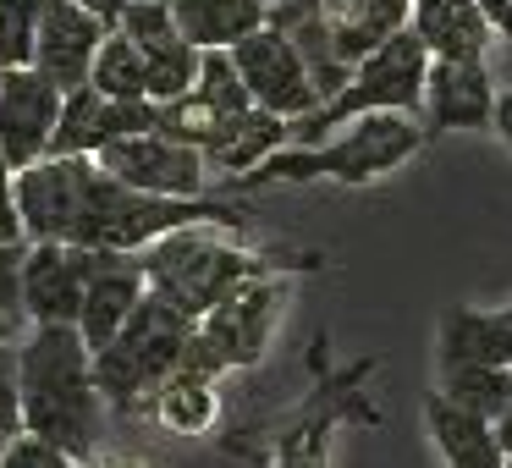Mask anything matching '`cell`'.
I'll return each instance as SVG.
<instances>
[{
    "mask_svg": "<svg viewBox=\"0 0 512 468\" xmlns=\"http://www.w3.org/2000/svg\"><path fill=\"white\" fill-rule=\"evenodd\" d=\"M17 375H23V435L56 446L72 463H94L111 408L94 386V353L78 325H34L17 342Z\"/></svg>",
    "mask_w": 512,
    "mask_h": 468,
    "instance_id": "6da1fadb",
    "label": "cell"
},
{
    "mask_svg": "<svg viewBox=\"0 0 512 468\" xmlns=\"http://www.w3.org/2000/svg\"><path fill=\"white\" fill-rule=\"evenodd\" d=\"M144 259V281L155 298H166L177 314H188L193 325L226 303L237 287L259 276H292V270H320V254H259L226 237V226H188V232L160 237Z\"/></svg>",
    "mask_w": 512,
    "mask_h": 468,
    "instance_id": "7a4b0ae2",
    "label": "cell"
},
{
    "mask_svg": "<svg viewBox=\"0 0 512 468\" xmlns=\"http://www.w3.org/2000/svg\"><path fill=\"white\" fill-rule=\"evenodd\" d=\"M254 221L248 204L232 199H160V193H138L127 182L105 177L100 160H94L89 177V199H83V215L72 226V248H89V254H149L160 237L188 232V226H237Z\"/></svg>",
    "mask_w": 512,
    "mask_h": 468,
    "instance_id": "3957f363",
    "label": "cell"
},
{
    "mask_svg": "<svg viewBox=\"0 0 512 468\" xmlns=\"http://www.w3.org/2000/svg\"><path fill=\"white\" fill-rule=\"evenodd\" d=\"M424 144H430V133L402 111L358 116V122H347L336 138H325V144H314V149H303V144L276 149L259 171H248L243 182H226V188L254 193V188H270V182H320V177L364 188V182H380L386 171L408 166Z\"/></svg>",
    "mask_w": 512,
    "mask_h": 468,
    "instance_id": "277c9868",
    "label": "cell"
},
{
    "mask_svg": "<svg viewBox=\"0 0 512 468\" xmlns=\"http://www.w3.org/2000/svg\"><path fill=\"white\" fill-rule=\"evenodd\" d=\"M188 342H193V320L149 292V298L138 303V314L127 320V331L116 336L105 353H94V386H100L105 408H111L116 419L149 413L155 408V391L182 369Z\"/></svg>",
    "mask_w": 512,
    "mask_h": 468,
    "instance_id": "5b68a950",
    "label": "cell"
},
{
    "mask_svg": "<svg viewBox=\"0 0 512 468\" xmlns=\"http://www.w3.org/2000/svg\"><path fill=\"white\" fill-rule=\"evenodd\" d=\"M424 78H430V50L413 39V28H402L397 39H386V45L353 72V83H347L336 100H325L320 111L303 116V122H287V133H292V144L314 149L331 133H342L347 122H358V116H386V111L408 116L424 105Z\"/></svg>",
    "mask_w": 512,
    "mask_h": 468,
    "instance_id": "8992f818",
    "label": "cell"
},
{
    "mask_svg": "<svg viewBox=\"0 0 512 468\" xmlns=\"http://www.w3.org/2000/svg\"><path fill=\"white\" fill-rule=\"evenodd\" d=\"M281 298H287V276H259L248 287H237L226 303H215L199 325H193V342L182 369L204 380H221L232 369H254L265 358L270 336L281 325Z\"/></svg>",
    "mask_w": 512,
    "mask_h": 468,
    "instance_id": "52a82bcc",
    "label": "cell"
},
{
    "mask_svg": "<svg viewBox=\"0 0 512 468\" xmlns=\"http://www.w3.org/2000/svg\"><path fill=\"white\" fill-rule=\"evenodd\" d=\"M100 171L138 193H160V199H215V171L199 149L177 144V138H160V133H144V138H122V144L100 149Z\"/></svg>",
    "mask_w": 512,
    "mask_h": 468,
    "instance_id": "ba28073f",
    "label": "cell"
},
{
    "mask_svg": "<svg viewBox=\"0 0 512 468\" xmlns=\"http://www.w3.org/2000/svg\"><path fill=\"white\" fill-rule=\"evenodd\" d=\"M237 72H243V89L254 94L259 111L281 116V122H303V116L320 111V89H314L309 67H303L298 45H292L287 34H281L276 23L259 28V34H248L243 45L232 50Z\"/></svg>",
    "mask_w": 512,
    "mask_h": 468,
    "instance_id": "9c48e42d",
    "label": "cell"
},
{
    "mask_svg": "<svg viewBox=\"0 0 512 468\" xmlns=\"http://www.w3.org/2000/svg\"><path fill=\"white\" fill-rule=\"evenodd\" d=\"M61 105H67V94L45 72H34V67L0 72V155L12 160V171L50 160Z\"/></svg>",
    "mask_w": 512,
    "mask_h": 468,
    "instance_id": "30bf717a",
    "label": "cell"
},
{
    "mask_svg": "<svg viewBox=\"0 0 512 468\" xmlns=\"http://www.w3.org/2000/svg\"><path fill=\"white\" fill-rule=\"evenodd\" d=\"M94 160H39V166L17 171V215H23L28 243H72V226L89 199Z\"/></svg>",
    "mask_w": 512,
    "mask_h": 468,
    "instance_id": "8fae6325",
    "label": "cell"
},
{
    "mask_svg": "<svg viewBox=\"0 0 512 468\" xmlns=\"http://www.w3.org/2000/svg\"><path fill=\"white\" fill-rule=\"evenodd\" d=\"M111 23L94 17L89 6L78 0H50L39 12V28H34V72H45L61 94L72 89H89V72H94V56H100Z\"/></svg>",
    "mask_w": 512,
    "mask_h": 468,
    "instance_id": "7c38bea8",
    "label": "cell"
},
{
    "mask_svg": "<svg viewBox=\"0 0 512 468\" xmlns=\"http://www.w3.org/2000/svg\"><path fill=\"white\" fill-rule=\"evenodd\" d=\"M94 254L72 243H28L23 259V320L28 325H78Z\"/></svg>",
    "mask_w": 512,
    "mask_h": 468,
    "instance_id": "4fadbf2b",
    "label": "cell"
},
{
    "mask_svg": "<svg viewBox=\"0 0 512 468\" xmlns=\"http://www.w3.org/2000/svg\"><path fill=\"white\" fill-rule=\"evenodd\" d=\"M496 83L485 61H430L424 78V133H485L496 122Z\"/></svg>",
    "mask_w": 512,
    "mask_h": 468,
    "instance_id": "5bb4252c",
    "label": "cell"
},
{
    "mask_svg": "<svg viewBox=\"0 0 512 468\" xmlns=\"http://www.w3.org/2000/svg\"><path fill=\"white\" fill-rule=\"evenodd\" d=\"M144 298H149L144 259L138 254H94V276H89L83 314H78V331L89 342V353H105L127 331V320L138 314Z\"/></svg>",
    "mask_w": 512,
    "mask_h": 468,
    "instance_id": "9a60e30c",
    "label": "cell"
},
{
    "mask_svg": "<svg viewBox=\"0 0 512 468\" xmlns=\"http://www.w3.org/2000/svg\"><path fill=\"white\" fill-rule=\"evenodd\" d=\"M408 28L430 61H490L496 28L479 12V0H413Z\"/></svg>",
    "mask_w": 512,
    "mask_h": 468,
    "instance_id": "2e32d148",
    "label": "cell"
},
{
    "mask_svg": "<svg viewBox=\"0 0 512 468\" xmlns=\"http://www.w3.org/2000/svg\"><path fill=\"white\" fill-rule=\"evenodd\" d=\"M325 28H331V50L347 72H358L386 39L408 28L413 0H320Z\"/></svg>",
    "mask_w": 512,
    "mask_h": 468,
    "instance_id": "e0dca14e",
    "label": "cell"
},
{
    "mask_svg": "<svg viewBox=\"0 0 512 468\" xmlns=\"http://www.w3.org/2000/svg\"><path fill=\"white\" fill-rule=\"evenodd\" d=\"M435 347H441V369L463 364H512V325L501 309H474V303H452L435 325Z\"/></svg>",
    "mask_w": 512,
    "mask_h": 468,
    "instance_id": "ac0fdd59",
    "label": "cell"
},
{
    "mask_svg": "<svg viewBox=\"0 0 512 468\" xmlns=\"http://www.w3.org/2000/svg\"><path fill=\"white\" fill-rule=\"evenodd\" d=\"M369 369H375V364H358V369H347V375H336L331 391H320V397L309 402V413L292 419L287 430L276 435V468H325V463H331L336 408H347V402L358 397V380H364Z\"/></svg>",
    "mask_w": 512,
    "mask_h": 468,
    "instance_id": "d6986e66",
    "label": "cell"
},
{
    "mask_svg": "<svg viewBox=\"0 0 512 468\" xmlns=\"http://www.w3.org/2000/svg\"><path fill=\"white\" fill-rule=\"evenodd\" d=\"M276 0H171L177 34L193 50H237L248 34L270 28Z\"/></svg>",
    "mask_w": 512,
    "mask_h": 468,
    "instance_id": "ffe728a7",
    "label": "cell"
},
{
    "mask_svg": "<svg viewBox=\"0 0 512 468\" xmlns=\"http://www.w3.org/2000/svg\"><path fill=\"white\" fill-rule=\"evenodd\" d=\"M424 424H430V441L446 468H507V452H501L496 430L485 419H474V413L452 408L441 391L424 397Z\"/></svg>",
    "mask_w": 512,
    "mask_h": 468,
    "instance_id": "44dd1931",
    "label": "cell"
},
{
    "mask_svg": "<svg viewBox=\"0 0 512 468\" xmlns=\"http://www.w3.org/2000/svg\"><path fill=\"white\" fill-rule=\"evenodd\" d=\"M149 419H155L160 430L182 435V441H199V435H210L215 424H221V380H204V375L177 369V375L155 391Z\"/></svg>",
    "mask_w": 512,
    "mask_h": 468,
    "instance_id": "7402d4cb",
    "label": "cell"
},
{
    "mask_svg": "<svg viewBox=\"0 0 512 468\" xmlns=\"http://www.w3.org/2000/svg\"><path fill=\"white\" fill-rule=\"evenodd\" d=\"M441 397L452 408L474 413V419L496 424L512 408V369L496 364H463V369H441Z\"/></svg>",
    "mask_w": 512,
    "mask_h": 468,
    "instance_id": "603a6c76",
    "label": "cell"
},
{
    "mask_svg": "<svg viewBox=\"0 0 512 468\" xmlns=\"http://www.w3.org/2000/svg\"><path fill=\"white\" fill-rule=\"evenodd\" d=\"M199 67H204V50H193L182 34H166L160 45H144V72H149V100L171 105L182 94L199 89Z\"/></svg>",
    "mask_w": 512,
    "mask_h": 468,
    "instance_id": "cb8c5ba5",
    "label": "cell"
},
{
    "mask_svg": "<svg viewBox=\"0 0 512 468\" xmlns=\"http://www.w3.org/2000/svg\"><path fill=\"white\" fill-rule=\"evenodd\" d=\"M89 89H100L105 100H149V72H144V50L111 28L94 56V72H89Z\"/></svg>",
    "mask_w": 512,
    "mask_h": 468,
    "instance_id": "d4e9b609",
    "label": "cell"
},
{
    "mask_svg": "<svg viewBox=\"0 0 512 468\" xmlns=\"http://www.w3.org/2000/svg\"><path fill=\"white\" fill-rule=\"evenodd\" d=\"M105 149V94L100 89H72L56 122V144L50 155L61 160H94Z\"/></svg>",
    "mask_w": 512,
    "mask_h": 468,
    "instance_id": "484cf974",
    "label": "cell"
},
{
    "mask_svg": "<svg viewBox=\"0 0 512 468\" xmlns=\"http://www.w3.org/2000/svg\"><path fill=\"white\" fill-rule=\"evenodd\" d=\"M199 94L204 105H210L215 116H248L254 111V94L243 89V72H237V61H232V50H204V67H199Z\"/></svg>",
    "mask_w": 512,
    "mask_h": 468,
    "instance_id": "4316f807",
    "label": "cell"
},
{
    "mask_svg": "<svg viewBox=\"0 0 512 468\" xmlns=\"http://www.w3.org/2000/svg\"><path fill=\"white\" fill-rule=\"evenodd\" d=\"M34 28L39 12L23 0H0V72L34 67Z\"/></svg>",
    "mask_w": 512,
    "mask_h": 468,
    "instance_id": "83f0119b",
    "label": "cell"
},
{
    "mask_svg": "<svg viewBox=\"0 0 512 468\" xmlns=\"http://www.w3.org/2000/svg\"><path fill=\"white\" fill-rule=\"evenodd\" d=\"M23 435V375H17V347H0V452Z\"/></svg>",
    "mask_w": 512,
    "mask_h": 468,
    "instance_id": "f1b7e54d",
    "label": "cell"
},
{
    "mask_svg": "<svg viewBox=\"0 0 512 468\" xmlns=\"http://www.w3.org/2000/svg\"><path fill=\"white\" fill-rule=\"evenodd\" d=\"M23 259L28 243H0V314L23 320Z\"/></svg>",
    "mask_w": 512,
    "mask_h": 468,
    "instance_id": "f546056e",
    "label": "cell"
},
{
    "mask_svg": "<svg viewBox=\"0 0 512 468\" xmlns=\"http://www.w3.org/2000/svg\"><path fill=\"white\" fill-rule=\"evenodd\" d=\"M0 468H72V457H61L56 446L34 441V435H17V441L0 452Z\"/></svg>",
    "mask_w": 512,
    "mask_h": 468,
    "instance_id": "4dcf8cb0",
    "label": "cell"
},
{
    "mask_svg": "<svg viewBox=\"0 0 512 468\" xmlns=\"http://www.w3.org/2000/svg\"><path fill=\"white\" fill-rule=\"evenodd\" d=\"M0 243H28L23 215H17V171L6 155H0Z\"/></svg>",
    "mask_w": 512,
    "mask_h": 468,
    "instance_id": "1f68e13d",
    "label": "cell"
},
{
    "mask_svg": "<svg viewBox=\"0 0 512 468\" xmlns=\"http://www.w3.org/2000/svg\"><path fill=\"white\" fill-rule=\"evenodd\" d=\"M479 12H485L490 28L507 39V78H512V0H479Z\"/></svg>",
    "mask_w": 512,
    "mask_h": 468,
    "instance_id": "d6a6232c",
    "label": "cell"
},
{
    "mask_svg": "<svg viewBox=\"0 0 512 468\" xmlns=\"http://www.w3.org/2000/svg\"><path fill=\"white\" fill-rule=\"evenodd\" d=\"M490 127H496V133L507 138V149H512V89L496 94V122H490Z\"/></svg>",
    "mask_w": 512,
    "mask_h": 468,
    "instance_id": "836d02e7",
    "label": "cell"
},
{
    "mask_svg": "<svg viewBox=\"0 0 512 468\" xmlns=\"http://www.w3.org/2000/svg\"><path fill=\"white\" fill-rule=\"evenodd\" d=\"M78 6H89V12H94V17H105L111 28L122 23V6H116V0H78Z\"/></svg>",
    "mask_w": 512,
    "mask_h": 468,
    "instance_id": "e575fe53",
    "label": "cell"
},
{
    "mask_svg": "<svg viewBox=\"0 0 512 468\" xmlns=\"http://www.w3.org/2000/svg\"><path fill=\"white\" fill-rule=\"evenodd\" d=\"M490 430H496V441H501V452H507V457H512V408H507V413H501V419H496V424H490Z\"/></svg>",
    "mask_w": 512,
    "mask_h": 468,
    "instance_id": "d590c367",
    "label": "cell"
},
{
    "mask_svg": "<svg viewBox=\"0 0 512 468\" xmlns=\"http://www.w3.org/2000/svg\"><path fill=\"white\" fill-rule=\"evenodd\" d=\"M17 331H23V320H6V314H0V347H17V342H23Z\"/></svg>",
    "mask_w": 512,
    "mask_h": 468,
    "instance_id": "8d00e7d4",
    "label": "cell"
},
{
    "mask_svg": "<svg viewBox=\"0 0 512 468\" xmlns=\"http://www.w3.org/2000/svg\"><path fill=\"white\" fill-rule=\"evenodd\" d=\"M100 468H149V463H144V457H105Z\"/></svg>",
    "mask_w": 512,
    "mask_h": 468,
    "instance_id": "74e56055",
    "label": "cell"
},
{
    "mask_svg": "<svg viewBox=\"0 0 512 468\" xmlns=\"http://www.w3.org/2000/svg\"><path fill=\"white\" fill-rule=\"evenodd\" d=\"M23 6H34V12H45V6H50V0H23Z\"/></svg>",
    "mask_w": 512,
    "mask_h": 468,
    "instance_id": "f35d334b",
    "label": "cell"
},
{
    "mask_svg": "<svg viewBox=\"0 0 512 468\" xmlns=\"http://www.w3.org/2000/svg\"><path fill=\"white\" fill-rule=\"evenodd\" d=\"M116 6H122V12H127V6H144V0H116Z\"/></svg>",
    "mask_w": 512,
    "mask_h": 468,
    "instance_id": "ab89813d",
    "label": "cell"
},
{
    "mask_svg": "<svg viewBox=\"0 0 512 468\" xmlns=\"http://www.w3.org/2000/svg\"><path fill=\"white\" fill-rule=\"evenodd\" d=\"M72 468H100V463H72Z\"/></svg>",
    "mask_w": 512,
    "mask_h": 468,
    "instance_id": "60d3db41",
    "label": "cell"
},
{
    "mask_svg": "<svg viewBox=\"0 0 512 468\" xmlns=\"http://www.w3.org/2000/svg\"><path fill=\"white\" fill-rule=\"evenodd\" d=\"M501 314H507V325H512V309H501Z\"/></svg>",
    "mask_w": 512,
    "mask_h": 468,
    "instance_id": "b9f144b4",
    "label": "cell"
},
{
    "mask_svg": "<svg viewBox=\"0 0 512 468\" xmlns=\"http://www.w3.org/2000/svg\"><path fill=\"white\" fill-rule=\"evenodd\" d=\"M507 468H512V457H507Z\"/></svg>",
    "mask_w": 512,
    "mask_h": 468,
    "instance_id": "7bdbcfd3",
    "label": "cell"
},
{
    "mask_svg": "<svg viewBox=\"0 0 512 468\" xmlns=\"http://www.w3.org/2000/svg\"><path fill=\"white\" fill-rule=\"evenodd\" d=\"M507 369H512V364H507Z\"/></svg>",
    "mask_w": 512,
    "mask_h": 468,
    "instance_id": "ee69618b",
    "label": "cell"
}]
</instances>
